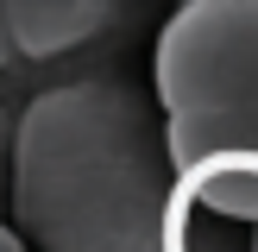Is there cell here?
<instances>
[{
    "mask_svg": "<svg viewBox=\"0 0 258 252\" xmlns=\"http://www.w3.org/2000/svg\"><path fill=\"white\" fill-rule=\"evenodd\" d=\"M0 25L13 32V50L57 57V50L82 44L88 32H101L107 7L101 0H13V7H0Z\"/></svg>",
    "mask_w": 258,
    "mask_h": 252,
    "instance_id": "4",
    "label": "cell"
},
{
    "mask_svg": "<svg viewBox=\"0 0 258 252\" xmlns=\"http://www.w3.org/2000/svg\"><path fill=\"white\" fill-rule=\"evenodd\" d=\"M164 120L258 107V0H189L164 19L151 57Z\"/></svg>",
    "mask_w": 258,
    "mask_h": 252,
    "instance_id": "2",
    "label": "cell"
},
{
    "mask_svg": "<svg viewBox=\"0 0 258 252\" xmlns=\"http://www.w3.org/2000/svg\"><path fill=\"white\" fill-rule=\"evenodd\" d=\"M252 252H258V233H252Z\"/></svg>",
    "mask_w": 258,
    "mask_h": 252,
    "instance_id": "6",
    "label": "cell"
},
{
    "mask_svg": "<svg viewBox=\"0 0 258 252\" xmlns=\"http://www.w3.org/2000/svg\"><path fill=\"white\" fill-rule=\"evenodd\" d=\"M0 252H25V246H19V233H13L7 221H0Z\"/></svg>",
    "mask_w": 258,
    "mask_h": 252,
    "instance_id": "5",
    "label": "cell"
},
{
    "mask_svg": "<svg viewBox=\"0 0 258 252\" xmlns=\"http://www.w3.org/2000/svg\"><path fill=\"white\" fill-rule=\"evenodd\" d=\"M164 151H170L176 196L258 227V107L164 120Z\"/></svg>",
    "mask_w": 258,
    "mask_h": 252,
    "instance_id": "3",
    "label": "cell"
},
{
    "mask_svg": "<svg viewBox=\"0 0 258 252\" xmlns=\"http://www.w3.org/2000/svg\"><path fill=\"white\" fill-rule=\"evenodd\" d=\"M164 113L120 82H63L25 101L7 145V208L25 252H164Z\"/></svg>",
    "mask_w": 258,
    "mask_h": 252,
    "instance_id": "1",
    "label": "cell"
}]
</instances>
